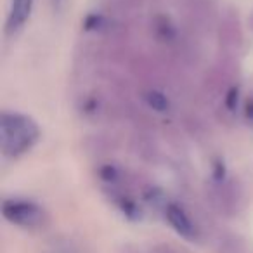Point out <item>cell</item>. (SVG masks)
Masks as SVG:
<instances>
[{
  "label": "cell",
  "mask_w": 253,
  "mask_h": 253,
  "mask_svg": "<svg viewBox=\"0 0 253 253\" xmlns=\"http://www.w3.org/2000/svg\"><path fill=\"white\" fill-rule=\"evenodd\" d=\"M2 213L11 224L33 229L45 222V211L37 203L26 200H5L2 203Z\"/></svg>",
  "instance_id": "cell-3"
},
{
  "label": "cell",
  "mask_w": 253,
  "mask_h": 253,
  "mask_svg": "<svg viewBox=\"0 0 253 253\" xmlns=\"http://www.w3.org/2000/svg\"><path fill=\"white\" fill-rule=\"evenodd\" d=\"M250 25H252V28H253V14H252V18H250Z\"/></svg>",
  "instance_id": "cell-10"
},
{
  "label": "cell",
  "mask_w": 253,
  "mask_h": 253,
  "mask_svg": "<svg viewBox=\"0 0 253 253\" xmlns=\"http://www.w3.org/2000/svg\"><path fill=\"white\" fill-rule=\"evenodd\" d=\"M165 215H167V220L170 222V225L182 238L186 239L196 238V225L193 224V220H191V217L186 213L184 208H180L179 205H169L165 210Z\"/></svg>",
  "instance_id": "cell-7"
},
{
  "label": "cell",
  "mask_w": 253,
  "mask_h": 253,
  "mask_svg": "<svg viewBox=\"0 0 253 253\" xmlns=\"http://www.w3.org/2000/svg\"><path fill=\"white\" fill-rule=\"evenodd\" d=\"M142 99L148 104V108L155 109L158 113H167L170 109V99L167 97V94L162 88H155V87L146 88L144 94H142Z\"/></svg>",
  "instance_id": "cell-8"
},
{
  "label": "cell",
  "mask_w": 253,
  "mask_h": 253,
  "mask_svg": "<svg viewBox=\"0 0 253 253\" xmlns=\"http://www.w3.org/2000/svg\"><path fill=\"white\" fill-rule=\"evenodd\" d=\"M84 28L115 43L123 42L126 39V25L113 18L111 14H88L84 19Z\"/></svg>",
  "instance_id": "cell-4"
},
{
  "label": "cell",
  "mask_w": 253,
  "mask_h": 253,
  "mask_svg": "<svg viewBox=\"0 0 253 253\" xmlns=\"http://www.w3.org/2000/svg\"><path fill=\"white\" fill-rule=\"evenodd\" d=\"M40 139L37 122L23 113L4 111L0 116V149L7 158H19Z\"/></svg>",
  "instance_id": "cell-1"
},
{
  "label": "cell",
  "mask_w": 253,
  "mask_h": 253,
  "mask_svg": "<svg viewBox=\"0 0 253 253\" xmlns=\"http://www.w3.org/2000/svg\"><path fill=\"white\" fill-rule=\"evenodd\" d=\"M50 4H52L54 12H57V14H59V12L64 9V5H66V0H50Z\"/></svg>",
  "instance_id": "cell-9"
},
{
  "label": "cell",
  "mask_w": 253,
  "mask_h": 253,
  "mask_svg": "<svg viewBox=\"0 0 253 253\" xmlns=\"http://www.w3.org/2000/svg\"><path fill=\"white\" fill-rule=\"evenodd\" d=\"M217 37L218 45H220V54L224 56L222 61L234 64L236 57L243 50V30L238 16L227 12L217 25Z\"/></svg>",
  "instance_id": "cell-2"
},
{
  "label": "cell",
  "mask_w": 253,
  "mask_h": 253,
  "mask_svg": "<svg viewBox=\"0 0 253 253\" xmlns=\"http://www.w3.org/2000/svg\"><path fill=\"white\" fill-rule=\"evenodd\" d=\"M33 0H11V7H9L7 23H5V33L7 35H16L21 32L23 26L32 16Z\"/></svg>",
  "instance_id": "cell-6"
},
{
  "label": "cell",
  "mask_w": 253,
  "mask_h": 253,
  "mask_svg": "<svg viewBox=\"0 0 253 253\" xmlns=\"http://www.w3.org/2000/svg\"><path fill=\"white\" fill-rule=\"evenodd\" d=\"M184 18L198 33H208L215 26V5L211 0H184Z\"/></svg>",
  "instance_id": "cell-5"
}]
</instances>
